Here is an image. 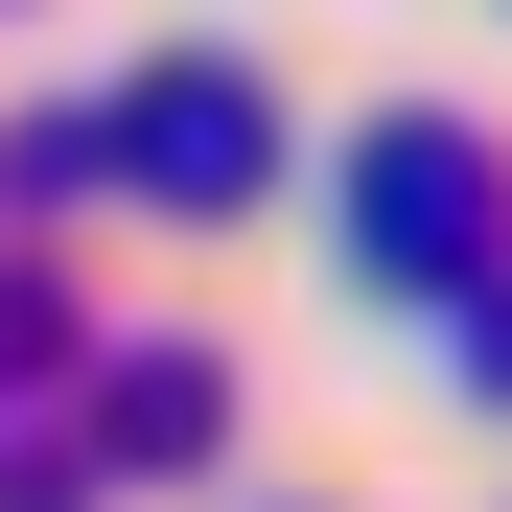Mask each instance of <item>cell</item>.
I'll return each instance as SVG.
<instances>
[{
	"instance_id": "6da1fadb",
	"label": "cell",
	"mask_w": 512,
	"mask_h": 512,
	"mask_svg": "<svg viewBox=\"0 0 512 512\" xmlns=\"http://www.w3.org/2000/svg\"><path fill=\"white\" fill-rule=\"evenodd\" d=\"M350 256H373V280H489V256H512V163H489L466 117H373V163H350Z\"/></svg>"
},
{
	"instance_id": "7a4b0ae2",
	"label": "cell",
	"mask_w": 512,
	"mask_h": 512,
	"mask_svg": "<svg viewBox=\"0 0 512 512\" xmlns=\"http://www.w3.org/2000/svg\"><path fill=\"white\" fill-rule=\"evenodd\" d=\"M117 117H140V140H117L140 187H210V210L256 187V163H280V117H256V70H210V47H187V70H140Z\"/></svg>"
},
{
	"instance_id": "3957f363",
	"label": "cell",
	"mask_w": 512,
	"mask_h": 512,
	"mask_svg": "<svg viewBox=\"0 0 512 512\" xmlns=\"http://www.w3.org/2000/svg\"><path fill=\"white\" fill-rule=\"evenodd\" d=\"M466 303H489V326H466V373H489V396H512V256H489V280H466Z\"/></svg>"
}]
</instances>
